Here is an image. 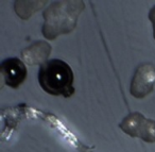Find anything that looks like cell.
Wrapping results in <instances>:
<instances>
[{
	"mask_svg": "<svg viewBox=\"0 0 155 152\" xmlns=\"http://www.w3.org/2000/svg\"><path fill=\"white\" fill-rule=\"evenodd\" d=\"M120 129L132 137H139L147 143H155V121L135 112L127 115L119 124Z\"/></svg>",
	"mask_w": 155,
	"mask_h": 152,
	"instance_id": "obj_3",
	"label": "cell"
},
{
	"mask_svg": "<svg viewBox=\"0 0 155 152\" xmlns=\"http://www.w3.org/2000/svg\"><path fill=\"white\" fill-rule=\"evenodd\" d=\"M73 73L71 67L62 60H50L39 67L38 82L46 93L53 96L69 98L74 94Z\"/></svg>",
	"mask_w": 155,
	"mask_h": 152,
	"instance_id": "obj_2",
	"label": "cell"
},
{
	"mask_svg": "<svg viewBox=\"0 0 155 152\" xmlns=\"http://www.w3.org/2000/svg\"><path fill=\"white\" fill-rule=\"evenodd\" d=\"M155 84V69L151 64H141L137 67L131 82V94L137 99L144 98L153 90Z\"/></svg>",
	"mask_w": 155,
	"mask_h": 152,
	"instance_id": "obj_4",
	"label": "cell"
},
{
	"mask_svg": "<svg viewBox=\"0 0 155 152\" xmlns=\"http://www.w3.org/2000/svg\"><path fill=\"white\" fill-rule=\"evenodd\" d=\"M0 71L3 75L5 82L12 88H18L27 79L26 65L17 58H10L5 60L0 65Z\"/></svg>",
	"mask_w": 155,
	"mask_h": 152,
	"instance_id": "obj_5",
	"label": "cell"
},
{
	"mask_svg": "<svg viewBox=\"0 0 155 152\" xmlns=\"http://www.w3.org/2000/svg\"><path fill=\"white\" fill-rule=\"evenodd\" d=\"M83 1H56L43 13V34L47 39H55L58 35L70 33L77 27L78 17L84 10Z\"/></svg>",
	"mask_w": 155,
	"mask_h": 152,
	"instance_id": "obj_1",
	"label": "cell"
},
{
	"mask_svg": "<svg viewBox=\"0 0 155 152\" xmlns=\"http://www.w3.org/2000/svg\"><path fill=\"white\" fill-rule=\"evenodd\" d=\"M149 18H150L151 22H152L153 31H154V39H155V7H153L151 9L150 13H149Z\"/></svg>",
	"mask_w": 155,
	"mask_h": 152,
	"instance_id": "obj_7",
	"label": "cell"
},
{
	"mask_svg": "<svg viewBox=\"0 0 155 152\" xmlns=\"http://www.w3.org/2000/svg\"><path fill=\"white\" fill-rule=\"evenodd\" d=\"M51 53V47L47 42L39 41L22 50L21 56L28 65H43Z\"/></svg>",
	"mask_w": 155,
	"mask_h": 152,
	"instance_id": "obj_6",
	"label": "cell"
}]
</instances>
